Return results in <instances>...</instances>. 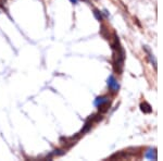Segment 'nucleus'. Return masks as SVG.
<instances>
[{"mask_svg": "<svg viewBox=\"0 0 163 161\" xmlns=\"http://www.w3.org/2000/svg\"><path fill=\"white\" fill-rule=\"evenodd\" d=\"M108 86L110 88L111 90H113V92H117L119 90V88H120V85H119V83H117V80L114 79V76H109V79H108Z\"/></svg>", "mask_w": 163, "mask_h": 161, "instance_id": "obj_1", "label": "nucleus"}, {"mask_svg": "<svg viewBox=\"0 0 163 161\" xmlns=\"http://www.w3.org/2000/svg\"><path fill=\"white\" fill-rule=\"evenodd\" d=\"M140 110H141L144 113H151L152 112L151 106L148 104V102H142V104H140Z\"/></svg>", "mask_w": 163, "mask_h": 161, "instance_id": "obj_2", "label": "nucleus"}, {"mask_svg": "<svg viewBox=\"0 0 163 161\" xmlns=\"http://www.w3.org/2000/svg\"><path fill=\"white\" fill-rule=\"evenodd\" d=\"M146 158L147 159H150V160H156L157 159V152H156V150H148L147 151V154H146Z\"/></svg>", "mask_w": 163, "mask_h": 161, "instance_id": "obj_3", "label": "nucleus"}, {"mask_svg": "<svg viewBox=\"0 0 163 161\" xmlns=\"http://www.w3.org/2000/svg\"><path fill=\"white\" fill-rule=\"evenodd\" d=\"M107 101H108V97H105V96H101V97H98L96 100H95V104L99 107L100 104H105V102H107Z\"/></svg>", "mask_w": 163, "mask_h": 161, "instance_id": "obj_4", "label": "nucleus"}, {"mask_svg": "<svg viewBox=\"0 0 163 161\" xmlns=\"http://www.w3.org/2000/svg\"><path fill=\"white\" fill-rule=\"evenodd\" d=\"M108 109H109V102H108V101L99 106V112H101V113H105V112H107V111H108Z\"/></svg>", "mask_w": 163, "mask_h": 161, "instance_id": "obj_5", "label": "nucleus"}, {"mask_svg": "<svg viewBox=\"0 0 163 161\" xmlns=\"http://www.w3.org/2000/svg\"><path fill=\"white\" fill-rule=\"evenodd\" d=\"M93 14L96 15V17H97V19H98L99 21H101V20H102V15H101V13H100V12L98 11V10H95Z\"/></svg>", "mask_w": 163, "mask_h": 161, "instance_id": "obj_6", "label": "nucleus"}, {"mask_svg": "<svg viewBox=\"0 0 163 161\" xmlns=\"http://www.w3.org/2000/svg\"><path fill=\"white\" fill-rule=\"evenodd\" d=\"M7 0H0V7H2V8H5V5H6Z\"/></svg>", "mask_w": 163, "mask_h": 161, "instance_id": "obj_7", "label": "nucleus"}, {"mask_svg": "<svg viewBox=\"0 0 163 161\" xmlns=\"http://www.w3.org/2000/svg\"><path fill=\"white\" fill-rule=\"evenodd\" d=\"M71 1H72V3H74V5H75V3H77V1H78V0H71Z\"/></svg>", "mask_w": 163, "mask_h": 161, "instance_id": "obj_8", "label": "nucleus"}]
</instances>
